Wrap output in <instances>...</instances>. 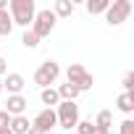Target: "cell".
<instances>
[{"label":"cell","instance_id":"1","mask_svg":"<svg viewBox=\"0 0 134 134\" xmlns=\"http://www.w3.org/2000/svg\"><path fill=\"white\" fill-rule=\"evenodd\" d=\"M8 13H11L13 26L19 24V26H26L29 29V24L34 21V13H37L34 0H11V3H8Z\"/></svg>","mask_w":134,"mask_h":134},{"label":"cell","instance_id":"2","mask_svg":"<svg viewBox=\"0 0 134 134\" xmlns=\"http://www.w3.org/2000/svg\"><path fill=\"white\" fill-rule=\"evenodd\" d=\"M55 118H58V126L74 131L76 124H79V105H76V103H66V100H60V103L55 105Z\"/></svg>","mask_w":134,"mask_h":134},{"label":"cell","instance_id":"3","mask_svg":"<svg viewBox=\"0 0 134 134\" xmlns=\"http://www.w3.org/2000/svg\"><path fill=\"white\" fill-rule=\"evenodd\" d=\"M58 76H60V66H58L55 60H45V63L37 66V71H34V84H40V87L45 90V87L55 84Z\"/></svg>","mask_w":134,"mask_h":134},{"label":"cell","instance_id":"4","mask_svg":"<svg viewBox=\"0 0 134 134\" xmlns=\"http://www.w3.org/2000/svg\"><path fill=\"white\" fill-rule=\"evenodd\" d=\"M129 16H131V0H113V3L108 5V11H105V21L110 26L124 24Z\"/></svg>","mask_w":134,"mask_h":134},{"label":"cell","instance_id":"5","mask_svg":"<svg viewBox=\"0 0 134 134\" xmlns=\"http://www.w3.org/2000/svg\"><path fill=\"white\" fill-rule=\"evenodd\" d=\"M55 13L50 11V8H45V11H37L34 13V21H32V32L42 40V37H47L53 29H55Z\"/></svg>","mask_w":134,"mask_h":134},{"label":"cell","instance_id":"6","mask_svg":"<svg viewBox=\"0 0 134 134\" xmlns=\"http://www.w3.org/2000/svg\"><path fill=\"white\" fill-rule=\"evenodd\" d=\"M32 126H34V129H40L42 134H50V131H53V129L58 126V118H55V110H53V108H45V110H40V113L34 116Z\"/></svg>","mask_w":134,"mask_h":134},{"label":"cell","instance_id":"7","mask_svg":"<svg viewBox=\"0 0 134 134\" xmlns=\"http://www.w3.org/2000/svg\"><path fill=\"white\" fill-rule=\"evenodd\" d=\"M26 105H29V103H26V97H24V95H8V103H5V108H3V110L13 118V116H24Z\"/></svg>","mask_w":134,"mask_h":134},{"label":"cell","instance_id":"8","mask_svg":"<svg viewBox=\"0 0 134 134\" xmlns=\"http://www.w3.org/2000/svg\"><path fill=\"white\" fill-rule=\"evenodd\" d=\"M24 87H26V82H24L21 74H8L3 79V92H8V95H21Z\"/></svg>","mask_w":134,"mask_h":134},{"label":"cell","instance_id":"9","mask_svg":"<svg viewBox=\"0 0 134 134\" xmlns=\"http://www.w3.org/2000/svg\"><path fill=\"white\" fill-rule=\"evenodd\" d=\"M84 74H87V69H84L82 63H71L69 69H66V82L76 87V84H79V82L84 79Z\"/></svg>","mask_w":134,"mask_h":134},{"label":"cell","instance_id":"10","mask_svg":"<svg viewBox=\"0 0 134 134\" xmlns=\"http://www.w3.org/2000/svg\"><path fill=\"white\" fill-rule=\"evenodd\" d=\"M53 13H55V19H69L74 13V3H71V0H55Z\"/></svg>","mask_w":134,"mask_h":134},{"label":"cell","instance_id":"11","mask_svg":"<svg viewBox=\"0 0 134 134\" xmlns=\"http://www.w3.org/2000/svg\"><path fill=\"white\" fill-rule=\"evenodd\" d=\"M116 108L121 110V113H131L134 110V92H121L118 95V100H116Z\"/></svg>","mask_w":134,"mask_h":134},{"label":"cell","instance_id":"12","mask_svg":"<svg viewBox=\"0 0 134 134\" xmlns=\"http://www.w3.org/2000/svg\"><path fill=\"white\" fill-rule=\"evenodd\" d=\"M8 129H11V134H26V131L32 129V124H29V118H26V116H13Z\"/></svg>","mask_w":134,"mask_h":134},{"label":"cell","instance_id":"13","mask_svg":"<svg viewBox=\"0 0 134 134\" xmlns=\"http://www.w3.org/2000/svg\"><path fill=\"white\" fill-rule=\"evenodd\" d=\"M55 92H58V97H60V100H66V103H74V100L82 95V92H79L74 84H69V82H66V84H60Z\"/></svg>","mask_w":134,"mask_h":134},{"label":"cell","instance_id":"14","mask_svg":"<svg viewBox=\"0 0 134 134\" xmlns=\"http://www.w3.org/2000/svg\"><path fill=\"white\" fill-rule=\"evenodd\" d=\"M40 100H42V105H47V108H53V110H55V105L60 103V97H58V92H55L53 87H45V90L40 92Z\"/></svg>","mask_w":134,"mask_h":134},{"label":"cell","instance_id":"15","mask_svg":"<svg viewBox=\"0 0 134 134\" xmlns=\"http://www.w3.org/2000/svg\"><path fill=\"white\" fill-rule=\"evenodd\" d=\"M95 126H97L100 131H110V126H113V113H110V110H100L97 118H95Z\"/></svg>","mask_w":134,"mask_h":134},{"label":"cell","instance_id":"16","mask_svg":"<svg viewBox=\"0 0 134 134\" xmlns=\"http://www.w3.org/2000/svg\"><path fill=\"white\" fill-rule=\"evenodd\" d=\"M108 5H110V0H87V13H92V16H97V13H105L108 11Z\"/></svg>","mask_w":134,"mask_h":134},{"label":"cell","instance_id":"17","mask_svg":"<svg viewBox=\"0 0 134 134\" xmlns=\"http://www.w3.org/2000/svg\"><path fill=\"white\" fill-rule=\"evenodd\" d=\"M13 32V21H11V13L8 11H0V37H8Z\"/></svg>","mask_w":134,"mask_h":134},{"label":"cell","instance_id":"18","mask_svg":"<svg viewBox=\"0 0 134 134\" xmlns=\"http://www.w3.org/2000/svg\"><path fill=\"white\" fill-rule=\"evenodd\" d=\"M21 42H24V47H29V50H34V47H40V37L32 32V29H26L24 32V37H21Z\"/></svg>","mask_w":134,"mask_h":134},{"label":"cell","instance_id":"19","mask_svg":"<svg viewBox=\"0 0 134 134\" xmlns=\"http://www.w3.org/2000/svg\"><path fill=\"white\" fill-rule=\"evenodd\" d=\"M95 131H97V129H95L92 121H79L76 129H74V134H95Z\"/></svg>","mask_w":134,"mask_h":134},{"label":"cell","instance_id":"20","mask_svg":"<svg viewBox=\"0 0 134 134\" xmlns=\"http://www.w3.org/2000/svg\"><path fill=\"white\" fill-rule=\"evenodd\" d=\"M92 87H95V76L87 71V74H84V79L76 84V90H79V92H87V90H92Z\"/></svg>","mask_w":134,"mask_h":134},{"label":"cell","instance_id":"21","mask_svg":"<svg viewBox=\"0 0 134 134\" xmlns=\"http://www.w3.org/2000/svg\"><path fill=\"white\" fill-rule=\"evenodd\" d=\"M121 84H124V92H131V90H134V71H126Z\"/></svg>","mask_w":134,"mask_h":134},{"label":"cell","instance_id":"22","mask_svg":"<svg viewBox=\"0 0 134 134\" xmlns=\"http://www.w3.org/2000/svg\"><path fill=\"white\" fill-rule=\"evenodd\" d=\"M118 134H134V121H131V118L121 121V126H118Z\"/></svg>","mask_w":134,"mask_h":134},{"label":"cell","instance_id":"23","mask_svg":"<svg viewBox=\"0 0 134 134\" xmlns=\"http://www.w3.org/2000/svg\"><path fill=\"white\" fill-rule=\"evenodd\" d=\"M8 126H11V116L5 110H0V129H8Z\"/></svg>","mask_w":134,"mask_h":134},{"label":"cell","instance_id":"24","mask_svg":"<svg viewBox=\"0 0 134 134\" xmlns=\"http://www.w3.org/2000/svg\"><path fill=\"white\" fill-rule=\"evenodd\" d=\"M5 71H8V66H5V58H0V76H5Z\"/></svg>","mask_w":134,"mask_h":134},{"label":"cell","instance_id":"25","mask_svg":"<svg viewBox=\"0 0 134 134\" xmlns=\"http://www.w3.org/2000/svg\"><path fill=\"white\" fill-rule=\"evenodd\" d=\"M26 134H42V131H40V129H34V126H32V129H29V131H26Z\"/></svg>","mask_w":134,"mask_h":134},{"label":"cell","instance_id":"26","mask_svg":"<svg viewBox=\"0 0 134 134\" xmlns=\"http://www.w3.org/2000/svg\"><path fill=\"white\" fill-rule=\"evenodd\" d=\"M0 134H11V129H0Z\"/></svg>","mask_w":134,"mask_h":134},{"label":"cell","instance_id":"27","mask_svg":"<svg viewBox=\"0 0 134 134\" xmlns=\"http://www.w3.org/2000/svg\"><path fill=\"white\" fill-rule=\"evenodd\" d=\"M0 92H3V79H0Z\"/></svg>","mask_w":134,"mask_h":134},{"label":"cell","instance_id":"28","mask_svg":"<svg viewBox=\"0 0 134 134\" xmlns=\"http://www.w3.org/2000/svg\"><path fill=\"white\" fill-rule=\"evenodd\" d=\"M108 134H113V131H108Z\"/></svg>","mask_w":134,"mask_h":134},{"label":"cell","instance_id":"29","mask_svg":"<svg viewBox=\"0 0 134 134\" xmlns=\"http://www.w3.org/2000/svg\"><path fill=\"white\" fill-rule=\"evenodd\" d=\"M69 134H74V131H69Z\"/></svg>","mask_w":134,"mask_h":134},{"label":"cell","instance_id":"30","mask_svg":"<svg viewBox=\"0 0 134 134\" xmlns=\"http://www.w3.org/2000/svg\"><path fill=\"white\" fill-rule=\"evenodd\" d=\"M0 45H3V42H0Z\"/></svg>","mask_w":134,"mask_h":134},{"label":"cell","instance_id":"31","mask_svg":"<svg viewBox=\"0 0 134 134\" xmlns=\"http://www.w3.org/2000/svg\"><path fill=\"white\" fill-rule=\"evenodd\" d=\"M50 134H53V131H50Z\"/></svg>","mask_w":134,"mask_h":134}]
</instances>
